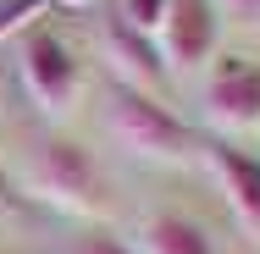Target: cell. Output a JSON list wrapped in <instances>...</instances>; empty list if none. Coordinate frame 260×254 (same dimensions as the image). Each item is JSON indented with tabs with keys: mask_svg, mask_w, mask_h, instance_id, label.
<instances>
[{
	"mask_svg": "<svg viewBox=\"0 0 260 254\" xmlns=\"http://www.w3.org/2000/svg\"><path fill=\"white\" fill-rule=\"evenodd\" d=\"M205 160L216 166V177H221V194L233 204V215H238L249 232H260V155L238 150V144H227V138H210Z\"/></svg>",
	"mask_w": 260,
	"mask_h": 254,
	"instance_id": "6",
	"label": "cell"
},
{
	"mask_svg": "<svg viewBox=\"0 0 260 254\" xmlns=\"http://www.w3.org/2000/svg\"><path fill=\"white\" fill-rule=\"evenodd\" d=\"M50 6H89V0H50Z\"/></svg>",
	"mask_w": 260,
	"mask_h": 254,
	"instance_id": "13",
	"label": "cell"
},
{
	"mask_svg": "<svg viewBox=\"0 0 260 254\" xmlns=\"http://www.w3.org/2000/svg\"><path fill=\"white\" fill-rule=\"evenodd\" d=\"M50 11V0H0V39H17L22 28H34Z\"/></svg>",
	"mask_w": 260,
	"mask_h": 254,
	"instance_id": "9",
	"label": "cell"
},
{
	"mask_svg": "<svg viewBox=\"0 0 260 254\" xmlns=\"http://www.w3.org/2000/svg\"><path fill=\"white\" fill-rule=\"evenodd\" d=\"M221 39V11L216 0H166V22H160V50L172 55L177 72L205 66L210 50Z\"/></svg>",
	"mask_w": 260,
	"mask_h": 254,
	"instance_id": "5",
	"label": "cell"
},
{
	"mask_svg": "<svg viewBox=\"0 0 260 254\" xmlns=\"http://www.w3.org/2000/svg\"><path fill=\"white\" fill-rule=\"evenodd\" d=\"M216 11H227L233 22H260V0H216Z\"/></svg>",
	"mask_w": 260,
	"mask_h": 254,
	"instance_id": "11",
	"label": "cell"
},
{
	"mask_svg": "<svg viewBox=\"0 0 260 254\" xmlns=\"http://www.w3.org/2000/svg\"><path fill=\"white\" fill-rule=\"evenodd\" d=\"M34 188L39 199L78 215V221H105L111 199H105V177L94 166V155L83 150L78 138H45L39 160H34Z\"/></svg>",
	"mask_w": 260,
	"mask_h": 254,
	"instance_id": "2",
	"label": "cell"
},
{
	"mask_svg": "<svg viewBox=\"0 0 260 254\" xmlns=\"http://www.w3.org/2000/svg\"><path fill=\"white\" fill-rule=\"evenodd\" d=\"M111 133L122 138V150L144 155V160H166V166H183V160H194V150H200L194 127L172 105H160L150 89L122 83V78L111 89Z\"/></svg>",
	"mask_w": 260,
	"mask_h": 254,
	"instance_id": "1",
	"label": "cell"
},
{
	"mask_svg": "<svg viewBox=\"0 0 260 254\" xmlns=\"http://www.w3.org/2000/svg\"><path fill=\"white\" fill-rule=\"evenodd\" d=\"M0 210H22L17 188H11V177H6V166H0Z\"/></svg>",
	"mask_w": 260,
	"mask_h": 254,
	"instance_id": "12",
	"label": "cell"
},
{
	"mask_svg": "<svg viewBox=\"0 0 260 254\" xmlns=\"http://www.w3.org/2000/svg\"><path fill=\"white\" fill-rule=\"evenodd\" d=\"M116 11L139 33H160V22H166V0H116Z\"/></svg>",
	"mask_w": 260,
	"mask_h": 254,
	"instance_id": "10",
	"label": "cell"
},
{
	"mask_svg": "<svg viewBox=\"0 0 260 254\" xmlns=\"http://www.w3.org/2000/svg\"><path fill=\"white\" fill-rule=\"evenodd\" d=\"M17 72H22V89L34 94V105L45 116H67L72 100H78V89H83L78 55H72V45L50 22H34V28L17 33Z\"/></svg>",
	"mask_w": 260,
	"mask_h": 254,
	"instance_id": "3",
	"label": "cell"
},
{
	"mask_svg": "<svg viewBox=\"0 0 260 254\" xmlns=\"http://www.w3.org/2000/svg\"><path fill=\"white\" fill-rule=\"evenodd\" d=\"M205 111L227 133L260 127V66L244 61V55H221L216 72H210V89H205Z\"/></svg>",
	"mask_w": 260,
	"mask_h": 254,
	"instance_id": "4",
	"label": "cell"
},
{
	"mask_svg": "<svg viewBox=\"0 0 260 254\" xmlns=\"http://www.w3.org/2000/svg\"><path fill=\"white\" fill-rule=\"evenodd\" d=\"M133 254H216V249H210V238H205L200 221L160 210V215H144V221H139Z\"/></svg>",
	"mask_w": 260,
	"mask_h": 254,
	"instance_id": "8",
	"label": "cell"
},
{
	"mask_svg": "<svg viewBox=\"0 0 260 254\" xmlns=\"http://www.w3.org/2000/svg\"><path fill=\"white\" fill-rule=\"evenodd\" d=\"M105 45H111V55H116V66H127L122 83L160 89V78H166V50L155 45V33H139V28L116 11V17H105Z\"/></svg>",
	"mask_w": 260,
	"mask_h": 254,
	"instance_id": "7",
	"label": "cell"
}]
</instances>
